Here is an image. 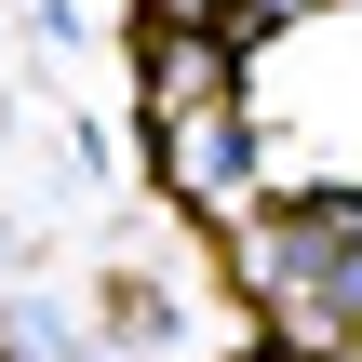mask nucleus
<instances>
[{
  "mask_svg": "<svg viewBox=\"0 0 362 362\" xmlns=\"http://www.w3.org/2000/svg\"><path fill=\"white\" fill-rule=\"evenodd\" d=\"M161 175H175L188 215H228V202H242V121H228V107H175V121H161Z\"/></svg>",
  "mask_w": 362,
  "mask_h": 362,
  "instance_id": "nucleus-1",
  "label": "nucleus"
}]
</instances>
